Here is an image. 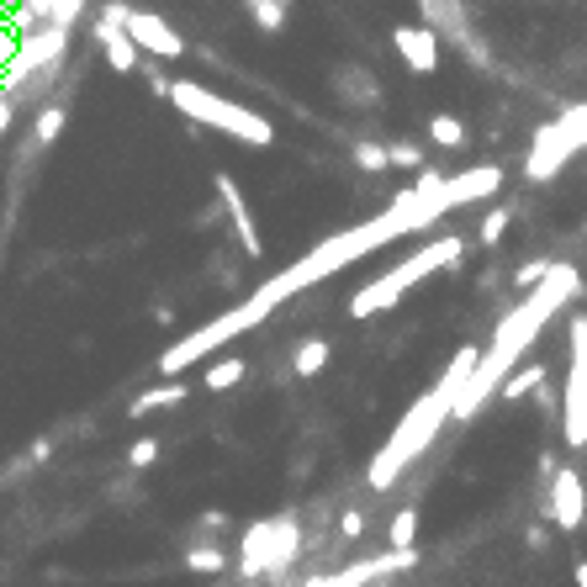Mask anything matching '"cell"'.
<instances>
[{"label":"cell","mask_w":587,"mask_h":587,"mask_svg":"<svg viewBox=\"0 0 587 587\" xmlns=\"http://www.w3.org/2000/svg\"><path fill=\"white\" fill-rule=\"evenodd\" d=\"M64 48H69V22H48L38 32H27L22 43H16V53L6 64H0V90L6 96H16L32 75H43L48 64H59L64 59Z\"/></svg>","instance_id":"52a82bcc"},{"label":"cell","mask_w":587,"mask_h":587,"mask_svg":"<svg viewBox=\"0 0 587 587\" xmlns=\"http://www.w3.org/2000/svg\"><path fill=\"white\" fill-rule=\"evenodd\" d=\"M233 381H244V360H223V365H212V371L201 376V387H207V392H228Z\"/></svg>","instance_id":"cb8c5ba5"},{"label":"cell","mask_w":587,"mask_h":587,"mask_svg":"<svg viewBox=\"0 0 587 587\" xmlns=\"http://www.w3.org/2000/svg\"><path fill=\"white\" fill-rule=\"evenodd\" d=\"M360 529H365V519H360V513H344V535H350V540H355V535H360Z\"/></svg>","instance_id":"836d02e7"},{"label":"cell","mask_w":587,"mask_h":587,"mask_svg":"<svg viewBox=\"0 0 587 587\" xmlns=\"http://www.w3.org/2000/svg\"><path fill=\"white\" fill-rule=\"evenodd\" d=\"M244 11H249V22L260 27V32H281L291 6H281V0H244Z\"/></svg>","instance_id":"ac0fdd59"},{"label":"cell","mask_w":587,"mask_h":587,"mask_svg":"<svg viewBox=\"0 0 587 587\" xmlns=\"http://www.w3.org/2000/svg\"><path fill=\"white\" fill-rule=\"evenodd\" d=\"M11 117H16V96H6V90H0V133L11 127Z\"/></svg>","instance_id":"d6a6232c"},{"label":"cell","mask_w":587,"mask_h":587,"mask_svg":"<svg viewBox=\"0 0 587 587\" xmlns=\"http://www.w3.org/2000/svg\"><path fill=\"white\" fill-rule=\"evenodd\" d=\"M445 212H450V201H445V175H439V170H424L408 191H397V196H392V207H387V212H376L371 223H360V228H344V233H334V238H323V244H318V249H307L291 270L270 275V281H265L260 291H265V297H270L275 307H281L286 297H297V291L328 281V275H339L344 265L365 260V254H376V249H387L392 238L439 223Z\"/></svg>","instance_id":"6da1fadb"},{"label":"cell","mask_w":587,"mask_h":587,"mask_svg":"<svg viewBox=\"0 0 587 587\" xmlns=\"http://www.w3.org/2000/svg\"><path fill=\"white\" fill-rule=\"evenodd\" d=\"M281 6H291V0H281Z\"/></svg>","instance_id":"8d00e7d4"},{"label":"cell","mask_w":587,"mask_h":587,"mask_svg":"<svg viewBox=\"0 0 587 587\" xmlns=\"http://www.w3.org/2000/svg\"><path fill=\"white\" fill-rule=\"evenodd\" d=\"M413 535H418V513H413V508H402L397 519H392V550H408V545H413Z\"/></svg>","instance_id":"4316f807"},{"label":"cell","mask_w":587,"mask_h":587,"mask_svg":"<svg viewBox=\"0 0 587 587\" xmlns=\"http://www.w3.org/2000/svg\"><path fill=\"white\" fill-rule=\"evenodd\" d=\"M355 164H360V170H371V175H381V170H392V149H387V143L360 138L355 143Z\"/></svg>","instance_id":"603a6c76"},{"label":"cell","mask_w":587,"mask_h":587,"mask_svg":"<svg viewBox=\"0 0 587 587\" xmlns=\"http://www.w3.org/2000/svg\"><path fill=\"white\" fill-rule=\"evenodd\" d=\"M170 101H175L180 117H191V122H201V127H217V133H228V138H238V143H254V149H270V143H275L270 117L249 112V106H238V101H228V96H217V90L201 85V80H175V85H170Z\"/></svg>","instance_id":"5b68a950"},{"label":"cell","mask_w":587,"mask_h":587,"mask_svg":"<svg viewBox=\"0 0 587 587\" xmlns=\"http://www.w3.org/2000/svg\"><path fill=\"white\" fill-rule=\"evenodd\" d=\"M339 96H350V101H376L381 90H376V75H365V69H339Z\"/></svg>","instance_id":"44dd1931"},{"label":"cell","mask_w":587,"mask_h":587,"mask_svg":"<svg viewBox=\"0 0 587 587\" xmlns=\"http://www.w3.org/2000/svg\"><path fill=\"white\" fill-rule=\"evenodd\" d=\"M550 270H556V265H550V260H529V265L519 270V286H524V291H535V286L545 281V275H550Z\"/></svg>","instance_id":"f1b7e54d"},{"label":"cell","mask_w":587,"mask_h":587,"mask_svg":"<svg viewBox=\"0 0 587 587\" xmlns=\"http://www.w3.org/2000/svg\"><path fill=\"white\" fill-rule=\"evenodd\" d=\"M96 43L106 53V64L117 69V75H133L143 48L133 43V32H127V0H106L101 16H96Z\"/></svg>","instance_id":"8fae6325"},{"label":"cell","mask_w":587,"mask_h":587,"mask_svg":"<svg viewBox=\"0 0 587 587\" xmlns=\"http://www.w3.org/2000/svg\"><path fill=\"white\" fill-rule=\"evenodd\" d=\"M572 371H566V397H561V434L572 450H587V313H572Z\"/></svg>","instance_id":"ba28073f"},{"label":"cell","mask_w":587,"mask_h":587,"mask_svg":"<svg viewBox=\"0 0 587 587\" xmlns=\"http://www.w3.org/2000/svg\"><path fill=\"white\" fill-rule=\"evenodd\" d=\"M175 402H186V387H180V381H164V387H154V392H143V397L133 402V418H143V413H154V408H175Z\"/></svg>","instance_id":"d6986e66"},{"label":"cell","mask_w":587,"mask_h":587,"mask_svg":"<svg viewBox=\"0 0 587 587\" xmlns=\"http://www.w3.org/2000/svg\"><path fill=\"white\" fill-rule=\"evenodd\" d=\"M323 365H328V339H307L302 350H297V365H291V371L307 381V376H318Z\"/></svg>","instance_id":"7402d4cb"},{"label":"cell","mask_w":587,"mask_h":587,"mask_svg":"<svg viewBox=\"0 0 587 587\" xmlns=\"http://www.w3.org/2000/svg\"><path fill=\"white\" fill-rule=\"evenodd\" d=\"M392 149V170H424V149L418 143H387Z\"/></svg>","instance_id":"83f0119b"},{"label":"cell","mask_w":587,"mask_h":587,"mask_svg":"<svg viewBox=\"0 0 587 587\" xmlns=\"http://www.w3.org/2000/svg\"><path fill=\"white\" fill-rule=\"evenodd\" d=\"M59 133H64V106H43L38 122H32V138H38V143H53Z\"/></svg>","instance_id":"d4e9b609"},{"label":"cell","mask_w":587,"mask_h":587,"mask_svg":"<svg viewBox=\"0 0 587 587\" xmlns=\"http://www.w3.org/2000/svg\"><path fill=\"white\" fill-rule=\"evenodd\" d=\"M503 233H508V212H487L482 217V244H498Z\"/></svg>","instance_id":"f546056e"},{"label":"cell","mask_w":587,"mask_h":587,"mask_svg":"<svg viewBox=\"0 0 587 587\" xmlns=\"http://www.w3.org/2000/svg\"><path fill=\"white\" fill-rule=\"evenodd\" d=\"M550 513H556L561 529H577L582 513H587V492H582V476L572 466H556L550 471Z\"/></svg>","instance_id":"5bb4252c"},{"label":"cell","mask_w":587,"mask_h":587,"mask_svg":"<svg viewBox=\"0 0 587 587\" xmlns=\"http://www.w3.org/2000/svg\"><path fill=\"white\" fill-rule=\"evenodd\" d=\"M572 577H577V587H587V561H577V572H572Z\"/></svg>","instance_id":"d590c367"},{"label":"cell","mask_w":587,"mask_h":587,"mask_svg":"<svg viewBox=\"0 0 587 587\" xmlns=\"http://www.w3.org/2000/svg\"><path fill=\"white\" fill-rule=\"evenodd\" d=\"M270 313H275V302L265 297V291H254V297H244L238 307H228L223 318L201 323L196 334H186L180 344H170V350H164V360H159V371H164V376H180V371H186V365H196L201 355L223 350L228 339H244L249 328H260V323H265Z\"/></svg>","instance_id":"8992f818"},{"label":"cell","mask_w":587,"mask_h":587,"mask_svg":"<svg viewBox=\"0 0 587 587\" xmlns=\"http://www.w3.org/2000/svg\"><path fill=\"white\" fill-rule=\"evenodd\" d=\"M503 186V170L498 164H476V170H455L445 175V201H450V212L455 207H471V201H482Z\"/></svg>","instance_id":"9a60e30c"},{"label":"cell","mask_w":587,"mask_h":587,"mask_svg":"<svg viewBox=\"0 0 587 587\" xmlns=\"http://www.w3.org/2000/svg\"><path fill=\"white\" fill-rule=\"evenodd\" d=\"M429 138L439 143V149H461V143H466V122L450 117V112H439V117L429 122Z\"/></svg>","instance_id":"ffe728a7"},{"label":"cell","mask_w":587,"mask_h":587,"mask_svg":"<svg viewBox=\"0 0 587 587\" xmlns=\"http://www.w3.org/2000/svg\"><path fill=\"white\" fill-rule=\"evenodd\" d=\"M577 149H587V133H582V117L577 112H561L556 122H545L535 143H529V159H524V175L529 180H556L561 164L572 159Z\"/></svg>","instance_id":"9c48e42d"},{"label":"cell","mask_w":587,"mask_h":587,"mask_svg":"<svg viewBox=\"0 0 587 587\" xmlns=\"http://www.w3.org/2000/svg\"><path fill=\"white\" fill-rule=\"evenodd\" d=\"M545 381V371H535V365H524V371H513L508 381H503V397H524V392H535Z\"/></svg>","instance_id":"484cf974"},{"label":"cell","mask_w":587,"mask_h":587,"mask_svg":"<svg viewBox=\"0 0 587 587\" xmlns=\"http://www.w3.org/2000/svg\"><path fill=\"white\" fill-rule=\"evenodd\" d=\"M392 48H397V59L413 69V75H434L439 69V32L434 27H424V22H402V27H392Z\"/></svg>","instance_id":"4fadbf2b"},{"label":"cell","mask_w":587,"mask_h":587,"mask_svg":"<svg viewBox=\"0 0 587 587\" xmlns=\"http://www.w3.org/2000/svg\"><path fill=\"white\" fill-rule=\"evenodd\" d=\"M223 561H228L223 550H191V566H196V572H217Z\"/></svg>","instance_id":"4dcf8cb0"},{"label":"cell","mask_w":587,"mask_h":587,"mask_svg":"<svg viewBox=\"0 0 587 587\" xmlns=\"http://www.w3.org/2000/svg\"><path fill=\"white\" fill-rule=\"evenodd\" d=\"M418 16H424V27H434V32H439V43H455L471 64L498 69V59L487 53V38L471 27L466 0H418Z\"/></svg>","instance_id":"30bf717a"},{"label":"cell","mask_w":587,"mask_h":587,"mask_svg":"<svg viewBox=\"0 0 587 587\" xmlns=\"http://www.w3.org/2000/svg\"><path fill=\"white\" fill-rule=\"evenodd\" d=\"M476 360H482V350H461V355L450 360V371L439 376V387H434L429 397H418L413 408L402 413V424L392 429V439L381 445V455L371 461V487H376V492H387V487L397 482V476L413 466V455H424V450H429V439L455 418V397H461V387L471 381Z\"/></svg>","instance_id":"3957f363"},{"label":"cell","mask_w":587,"mask_h":587,"mask_svg":"<svg viewBox=\"0 0 587 587\" xmlns=\"http://www.w3.org/2000/svg\"><path fill=\"white\" fill-rule=\"evenodd\" d=\"M154 455H159V445H154V439H138V445H133V455H127V461H133V466H149Z\"/></svg>","instance_id":"1f68e13d"},{"label":"cell","mask_w":587,"mask_h":587,"mask_svg":"<svg viewBox=\"0 0 587 587\" xmlns=\"http://www.w3.org/2000/svg\"><path fill=\"white\" fill-rule=\"evenodd\" d=\"M127 32H133V43L143 48V53H154V59H186V38L164 22L159 11H138V6H127Z\"/></svg>","instance_id":"7c38bea8"},{"label":"cell","mask_w":587,"mask_h":587,"mask_svg":"<svg viewBox=\"0 0 587 587\" xmlns=\"http://www.w3.org/2000/svg\"><path fill=\"white\" fill-rule=\"evenodd\" d=\"M418 556L413 550H387V556H371V561H355L350 572H339L334 577V587H371V582H381V577H392V572H402V566H413Z\"/></svg>","instance_id":"e0dca14e"},{"label":"cell","mask_w":587,"mask_h":587,"mask_svg":"<svg viewBox=\"0 0 587 587\" xmlns=\"http://www.w3.org/2000/svg\"><path fill=\"white\" fill-rule=\"evenodd\" d=\"M461 254H466V244L461 238H434V244H424L413 254V260H402V265H392L387 275H376L371 286H360L355 297H350V318H371V313H387V307H397L408 291L418 286V281H429L434 270H450V265H461Z\"/></svg>","instance_id":"277c9868"},{"label":"cell","mask_w":587,"mask_h":587,"mask_svg":"<svg viewBox=\"0 0 587 587\" xmlns=\"http://www.w3.org/2000/svg\"><path fill=\"white\" fill-rule=\"evenodd\" d=\"M572 297H577V270H572V265H556V270H550L545 281L498 323V334H492V344L482 350V360H476L471 381L461 387V397H455V424L476 418V408H482V402L498 392V381H508V371L519 365V355L540 339V328L556 318Z\"/></svg>","instance_id":"7a4b0ae2"},{"label":"cell","mask_w":587,"mask_h":587,"mask_svg":"<svg viewBox=\"0 0 587 587\" xmlns=\"http://www.w3.org/2000/svg\"><path fill=\"white\" fill-rule=\"evenodd\" d=\"M302 587H334V577H307Z\"/></svg>","instance_id":"e575fe53"},{"label":"cell","mask_w":587,"mask_h":587,"mask_svg":"<svg viewBox=\"0 0 587 587\" xmlns=\"http://www.w3.org/2000/svg\"><path fill=\"white\" fill-rule=\"evenodd\" d=\"M217 196H223L233 228H238V238H244V254H249V260H260V254H265V238H260V228H254V212H249L244 191H238V180H233V175H217Z\"/></svg>","instance_id":"2e32d148"}]
</instances>
